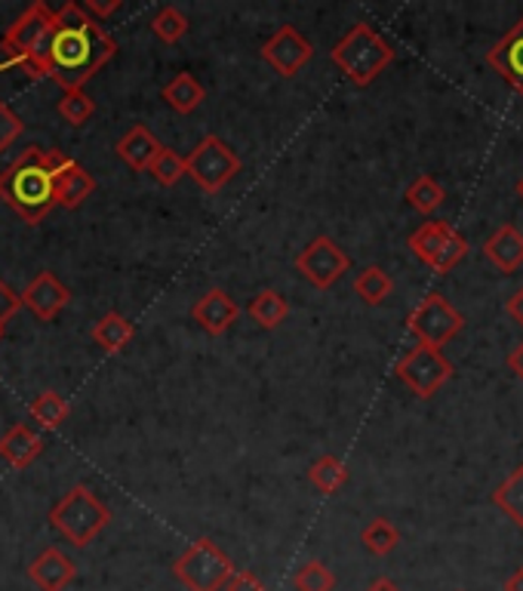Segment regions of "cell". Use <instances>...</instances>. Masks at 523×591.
<instances>
[{
    "label": "cell",
    "instance_id": "6da1fadb",
    "mask_svg": "<svg viewBox=\"0 0 523 591\" xmlns=\"http://www.w3.org/2000/svg\"><path fill=\"white\" fill-rule=\"evenodd\" d=\"M118 52L115 37L102 28L96 19L84 13L81 3H66L52 10V40L47 59V78L62 86L66 93L84 90V84L108 66Z\"/></svg>",
    "mask_w": 523,
    "mask_h": 591
},
{
    "label": "cell",
    "instance_id": "7a4b0ae2",
    "mask_svg": "<svg viewBox=\"0 0 523 591\" xmlns=\"http://www.w3.org/2000/svg\"><path fill=\"white\" fill-rule=\"evenodd\" d=\"M0 201L28 225H40L47 220V213H52V206H56L47 149H40V145L25 149L0 173Z\"/></svg>",
    "mask_w": 523,
    "mask_h": 591
},
{
    "label": "cell",
    "instance_id": "3957f363",
    "mask_svg": "<svg viewBox=\"0 0 523 591\" xmlns=\"http://www.w3.org/2000/svg\"><path fill=\"white\" fill-rule=\"evenodd\" d=\"M52 40V10L37 0L3 34L0 50H3V66L25 71L32 81L47 78V59H50Z\"/></svg>",
    "mask_w": 523,
    "mask_h": 591
},
{
    "label": "cell",
    "instance_id": "277c9868",
    "mask_svg": "<svg viewBox=\"0 0 523 591\" xmlns=\"http://www.w3.org/2000/svg\"><path fill=\"white\" fill-rule=\"evenodd\" d=\"M330 59L357 86H370L394 62V47L372 25L360 22L338 40Z\"/></svg>",
    "mask_w": 523,
    "mask_h": 591
},
{
    "label": "cell",
    "instance_id": "5b68a950",
    "mask_svg": "<svg viewBox=\"0 0 523 591\" xmlns=\"http://www.w3.org/2000/svg\"><path fill=\"white\" fill-rule=\"evenodd\" d=\"M50 524L66 536L74 548H86L99 536L105 527L111 524V508L102 503L96 493L78 484L52 506Z\"/></svg>",
    "mask_w": 523,
    "mask_h": 591
},
{
    "label": "cell",
    "instance_id": "8992f818",
    "mask_svg": "<svg viewBox=\"0 0 523 591\" xmlns=\"http://www.w3.org/2000/svg\"><path fill=\"white\" fill-rule=\"evenodd\" d=\"M235 574L231 558L213 540H198L173 560V576L188 591H222Z\"/></svg>",
    "mask_w": 523,
    "mask_h": 591
},
{
    "label": "cell",
    "instance_id": "52a82bcc",
    "mask_svg": "<svg viewBox=\"0 0 523 591\" xmlns=\"http://www.w3.org/2000/svg\"><path fill=\"white\" fill-rule=\"evenodd\" d=\"M409 250L435 274H450L468 256V237L450 222H423L409 235Z\"/></svg>",
    "mask_w": 523,
    "mask_h": 591
},
{
    "label": "cell",
    "instance_id": "ba28073f",
    "mask_svg": "<svg viewBox=\"0 0 523 591\" xmlns=\"http://www.w3.org/2000/svg\"><path fill=\"white\" fill-rule=\"evenodd\" d=\"M237 173H240V157L219 135H203L194 152L186 157V176H191V182L206 194H219Z\"/></svg>",
    "mask_w": 523,
    "mask_h": 591
},
{
    "label": "cell",
    "instance_id": "9c48e42d",
    "mask_svg": "<svg viewBox=\"0 0 523 591\" xmlns=\"http://www.w3.org/2000/svg\"><path fill=\"white\" fill-rule=\"evenodd\" d=\"M409 333L419 339V345H431V348H443L450 339H456L465 327V318L450 305L447 296L440 293H428L423 303L413 308V315L406 318Z\"/></svg>",
    "mask_w": 523,
    "mask_h": 591
},
{
    "label": "cell",
    "instance_id": "30bf717a",
    "mask_svg": "<svg viewBox=\"0 0 523 591\" xmlns=\"http://www.w3.org/2000/svg\"><path fill=\"white\" fill-rule=\"evenodd\" d=\"M394 373H397V379H401L416 398H431L435 391H440L450 382L453 364L443 357L440 348L416 345V348H409V352L397 360Z\"/></svg>",
    "mask_w": 523,
    "mask_h": 591
},
{
    "label": "cell",
    "instance_id": "8fae6325",
    "mask_svg": "<svg viewBox=\"0 0 523 591\" xmlns=\"http://www.w3.org/2000/svg\"><path fill=\"white\" fill-rule=\"evenodd\" d=\"M296 269L302 271V277L311 287L330 289L345 271L352 269V259H348V253L338 247L333 237L321 235L314 237L302 253L296 256Z\"/></svg>",
    "mask_w": 523,
    "mask_h": 591
},
{
    "label": "cell",
    "instance_id": "7c38bea8",
    "mask_svg": "<svg viewBox=\"0 0 523 591\" xmlns=\"http://www.w3.org/2000/svg\"><path fill=\"white\" fill-rule=\"evenodd\" d=\"M311 56H314L311 40H308L305 34L296 32L293 25H281V28L269 37V44L262 47V59H265L277 74H284V78L299 74V68L308 66Z\"/></svg>",
    "mask_w": 523,
    "mask_h": 591
},
{
    "label": "cell",
    "instance_id": "4fadbf2b",
    "mask_svg": "<svg viewBox=\"0 0 523 591\" xmlns=\"http://www.w3.org/2000/svg\"><path fill=\"white\" fill-rule=\"evenodd\" d=\"M47 164L52 173V188H56V203H62L68 210H78L81 203L96 191V179L86 173L78 161H71L62 152H47Z\"/></svg>",
    "mask_w": 523,
    "mask_h": 591
},
{
    "label": "cell",
    "instance_id": "5bb4252c",
    "mask_svg": "<svg viewBox=\"0 0 523 591\" xmlns=\"http://www.w3.org/2000/svg\"><path fill=\"white\" fill-rule=\"evenodd\" d=\"M68 303H71V289H68L52 271H40L32 284L25 287V293H22V305L32 311L37 321L44 323L59 318V311H62Z\"/></svg>",
    "mask_w": 523,
    "mask_h": 591
},
{
    "label": "cell",
    "instance_id": "9a60e30c",
    "mask_svg": "<svg viewBox=\"0 0 523 591\" xmlns=\"http://www.w3.org/2000/svg\"><path fill=\"white\" fill-rule=\"evenodd\" d=\"M237 315H240L237 303L219 287H213L210 293H203L201 299L194 303V308H191V318L201 323L210 336H222V333H225V330L237 321Z\"/></svg>",
    "mask_w": 523,
    "mask_h": 591
},
{
    "label": "cell",
    "instance_id": "2e32d148",
    "mask_svg": "<svg viewBox=\"0 0 523 591\" xmlns=\"http://www.w3.org/2000/svg\"><path fill=\"white\" fill-rule=\"evenodd\" d=\"M487 62L523 96V19L487 52Z\"/></svg>",
    "mask_w": 523,
    "mask_h": 591
},
{
    "label": "cell",
    "instance_id": "e0dca14e",
    "mask_svg": "<svg viewBox=\"0 0 523 591\" xmlns=\"http://www.w3.org/2000/svg\"><path fill=\"white\" fill-rule=\"evenodd\" d=\"M28 576H32V582H37L44 591H66L68 586L74 582L78 567H74V560L68 558L66 552H59V548L50 545V548H44V552L32 560Z\"/></svg>",
    "mask_w": 523,
    "mask_h": 591
},
{
    "label": "cell",
    "instance_id": "ac0fdd59",
    "mask_svg": "<svg viewBox=\"0 0 523 591\" xmlns=\"http://www.w3.org/2000/svg\"><path fill=\"white\" fill-rule=\"evenodd\" d=\"M164 145H161V139L148 130V127H142V123H135L133 130H127V135H120L118 142V157L135 173H145V169L152 167V161L157 157Z\"/></svg>",
    "mask_w": 523,
    "mask_h": 591
},
{
    "label": "cell",
    "instance_id": "d6986e66",
    "mask_svg": "<svg viewBox=\"0 0 523 591\" xmlns=\"http://www.w3.org/2000/svg\"><path fill=\"white\" fill-rule=\"evenodd\" d=\"M484 256L490 259L496 269L502 274H511L523 265V235L508 222L499 225L490 235V240L484 244Z\"/></svg>",
    "mask_w": 523,
    "mask_h": 591
},
{
    "label": "cell",
    "instance_id": "ffe728a7",
    "mask_svg": "<svg viewBox=\"0 0 523 591\" xmlns=\"http://www.w3.org/2000/svg\"><path fill=\"white\" fill-rule=\"evenodd\" d=\"M40 453H44V438L25 423L13 425V428L0 438V459L10 462L13 469H28Z\"/></svg>",
    "mask_w": 523,
    "mask_h": 591
},
{
    "label": "cell",
    "instance_id": "44dd1931",
    "mask_svg": "<svg viewBox=\"0 0 523 591\" xmlns=\"http://www.w3.org/2000/svg\"><path fill=\"white\" fill-rule=\"evenodd\" d=\"M135 327L120 311H108V315H102V321H96L93 327V342L99 345L102 352H108V355H118L123 352L127 345H130V339H133Z\"/></svg>",
    "mask_w": 523,
    "mask_h": 591
},
{
    "label": "cell",
    "instance_id": "7402d4cb",
    "mask_svg": "<svg viewBox=\"0 0 523 591\" xmlns=\"http://www.w3.org/2000/svg\"><path fill=\"white\" fill-rule=\"evenodd\" d=\"M203 96H206V93H203L201 81H198L194 74H188V71L176 74V78L164 86V102H167L176 115H191L203 102Z\"/></svg>",
    "mask_w": 523,
    "mask_h": 591
},
{
    "label": "cell",
    "instance_id": "603a6c76",
    "mask_svg": "<svg viewBox=\"0 0 523 591\" xmlns=\"http://www.w3.org/2000/svg\"><path fill=\"white\" fill-rule=\"evenodd\" d=\"M247 311H250V318H253V321H259V327L274 330V327H281V323L287 321L289 303L281 296V293H277V289H262L253 303H250Z\"/></svg>",
    "mask_w": 523,
    "mask_h": 591
},
{
    "label": "cell",
    "instance_id": "cb8c5ba5",
    "mask_svg": "<svg viewBox=\"0 0 523 591\" xmlns=\"http://www.w3.org/2000/svg\"><path fill=\"white\" fill-rule=\"evenodd\" d=\"M28 413H32V419L40 425V428L52 432V428H59V425L66 423L71 406H68V401L62 394H56V391H40V394L32 401V406H28Z\"/></svg>",
    "mask_w": 523,
    "mask_h": 591
},
{
    "label": "cell",
    "instance_id": "d4e9b609",
    "mask_svg": "<svg viewBox=\"0 0 523 591\" xmlns=\"http://www.w3.org/2000/svg\"><path fill=\"white\" fill-rule=\"evenodd\" d=\"M492 503L499 511H506L508 518L518 527H523V465L508 474L506 481L492 493Z\"/></svg>",
    "mask_w": 523,
    "mask_h": 591
},
{
    "label": "cell",
    "instance_id": "484cf974",
    "mask_svg": "<svg viewBox=\"0 0 523 591\" xmlns=\"http://www.w3.org/2000/svg\"><path fill=\"white\" fill-rule=\"evenodd\" d=\"M308 477H311L314 490L333 496V493H338L348 484V469H345V462L338 457H321L308 469Z\"/></svg>",
    "mask_w": 523,
    "mask_h": 591
},
{
    "label": "cell",
    "instance_id": "4316f807",
    "mask_svg": "<svg viewBox=\"0 0 523 591\" xmlns=\"http://www.w3.org/2000/svg\"><path fill=\"white\" fill-rule=\"evenodd\" d=\"M391 289H394V281L389 277V271L379 265H370L355 277V293L367 305H382L391 296Z\"/></svg>",
    "mask_w": 523,
    "mask_h": 591
},
{
    "label": "cell",
    "instance_id": "83f0119b",
    "mask_svg": "<svg viewBox=\"0 0 523 591\" xmlns=\"http://www.w3.org/2000/svg\"><path fill=\"white\" fill-rule=\"evenodd\" d=\"M406 203L419 213H435L440 203L447 201V191L440 188V182H435V176H416L409 188H406Z\"/></svg>",
    "mask_w": 523,
    "mask_h": 591
},
{
    "label": "cell",
    "instance_id": "f1b7e54d",
    "mask_svg": "<svg viewBox=\"0 0 523 591\" xmlns=\"http://www.w3.org/2000/svg\"><path fill=\"white\" fill-rule=\"evenodd\" d=\"M360 540H364L367 552H372V555H391L397 548V542H401V530L391 521H385V518H372L370 524L364 527Z\"/></svg>",
    "mask_w": 523,
    "mask_h": 591
},
{
    "label": "cell",
    "instance_id": "f546056e",
    "mask_svg": "<svg viewBox=\"0 0 523 591\" xmlns=\"http://www.w3.org/2000/svg\"><path fill=\"white\" fill-rule=\"evenodd\" d=\"M188 16L182 10H176V7H161L157 10V16L152 19V32L164 40V44H176V40H182L188 34Z\"/></svg>",
    "mask_w": 523,
    "mask_h": 591
},
{
    "label": "cell",
    "instance_id": "4dcf8cb0",
    "mask_svg": "<svg viewBox=\"0 0 523 591\" xmlns=\"http://www.w3.org/2000/svg\"><path fill=\"white\" fill-rule=\"evenodd\" d=\"M293 586L299 591H333L336 589V576H333L330 567H323L321 560H308L296 570Z\"/></svg>",
    "mask_w": 523,
    "mask_h": 591
},
{
    "label": "cell",
    "instance_id": "1f68e13d",
    "mask_svg": "<svg viewBox=\"0 0 523 591\" xmlns=\"http://www.w3.org/2000/svg\"><path fill=\"white\" fill-rule=\"evenodd\" d=\"M59 115L71 123V127H84L86 120L96 115V102L86 96L84 90H71L59 99Z\"/></svg>",
    "mask_w": 523,
    "mask_h": 591
},
{
    "label": "cell",
    "instance_id": "d6a6232c",
    "mask_svg": "<svg viewBox=\"0 0 523 591\" xmlns=\"http://www.w3.org/2000/svg\"><path fill=\"white\" fill-rule=\"evenodd\" d=\"M148 173H152L161 186H176V182L186 176V157H182V154H176L173 149H161L157 157L152 161Z\"/></svg>",
    "mask_w": 523,
    "mask_h": 591
},
{
    "label": "cell",
    "instance_id": "836d02e7",
    "mask_svg": "<svg viewBox=\"0 0 523 591\" xmlns=\"http://www.w3.org/2000/svg\"><path fill=\"white\" fill-rule=\"evenodd\" d=\"M22 130H25L22 118H19L7 102H0V152H7L19 135H22Z\"/></svg>",
    "mask_w": 523,
    "mask_h": 591
},
{
    "label": "cell",
    "instance_id": "e575fe53",
    "mask_svg": "<svg viewBox=\"0 0 523 591\" xmlns=\"http://www.w3.org/2000/svg\"><path fill=\"white\" fill-rule=\"evenodd\" d=\"M19 308H22V296L10 284H3V277H0V336L7 330V321L16 315Z\"/></svg>",
    "mask_w": 523,
    "mask_h": 591
},
{
    "label": "cell",
    "instance_id": "d590c367",
    "mask_svg": "<svg viewBox=\"0 0 523 591\" xmlns=\"http://www.w3.org/2000/svg\"><path fill=\"white\" fill-rule=\"evenodd\" d=\"M225 591H265V586H262V579L250 574V570H235L231 579L225 582Z\"/></svg>",
    "mask_w": 523,
    "mask_h": 591
},
{
    "label": "cell",
    "instance_id": "8d00e7d4",
    "mask_svg": "<svg viewBox=\"0 0 523 591\" xmlns=\"http://www.w3.org/2000/svg\"><path fill=\"white\" fill-rule=\"evenodd\" d=\"M120 10V0H86L84 3V13L90 19H108L111 13H118Z\"/></svg>",
    "mask_w": 523,
    "mask_h": 591
},
{
    "label": "cell",
    "instance_id": "74e56055",
    "mask_svg": "<svg viewBox=\"0 0 523 591\" xmlns=\"http://www.w3.org/2000/svg\"><path fill=\"white\" fill-rule=\"evenodd\" d=\"M506 311H508V318L514 323H521L523 327V287H518L511 296H508V303H506Z\"/></svg>",
    "mask_w": 523,
    "mask_h": 591
},
{
    "label": "cell",
    "instance_id": "f35d334b",
    "mask_svg": "<svg viewBox=\"0 0 523 591\" xmlns=\"http://www.w3.org/2000/svg\"><path fill=\"white\" fill-rule=\"evenodd\" d=\"M508 370L518 373V379L523 382V342L514 348V352H511V355H508Z\"/></svg>",
    "mask_w": 523,
    "mask_h": 591
},
{
    "label": "cell",
    "instance_id": "ab89813d",
    "mask_svg": "<svg viewBox=\"0 0 523 591\" xmlns=\"http://www.w3.org/2000/svg\"><path fill=\"white\" fill-rule=\"evenodd\" d=\"M506 591H523V567H518L514 574L508 576Z\"/></svg>",
    "mask_w": 523,
    "mask_h": 591
},
{
    "label": "cell",
    "instance_id": "60d3db41",
    "mask_svg": "<svg viewBox=\"0 0 523 591\" xmlns=\"http://www.w3.org/2000/svg\"><path fill=\"white\" fill-rule=\"evenodd\" d=\"M367 591H401V589H397V586H394L391 579H376V582H372V586Z\"/></svg>",
    "mask_w": 523,
    "mask_h": 591
},
{
    "label": "cell",
    "instance_id": "b9f144b4",
    "mask_svg": "<svg viewBox=\"0 0 523 591\" xmlns=\"http://www.w3.org/2000/svg\"><path fill=\"white\" fill-rule=\"evenodd\" d=\"M518 198L523 201V176H521V182H518Z\"/></svg>",
    "mask_w": 523,
    "mask_h": 591
}]
</instances>
